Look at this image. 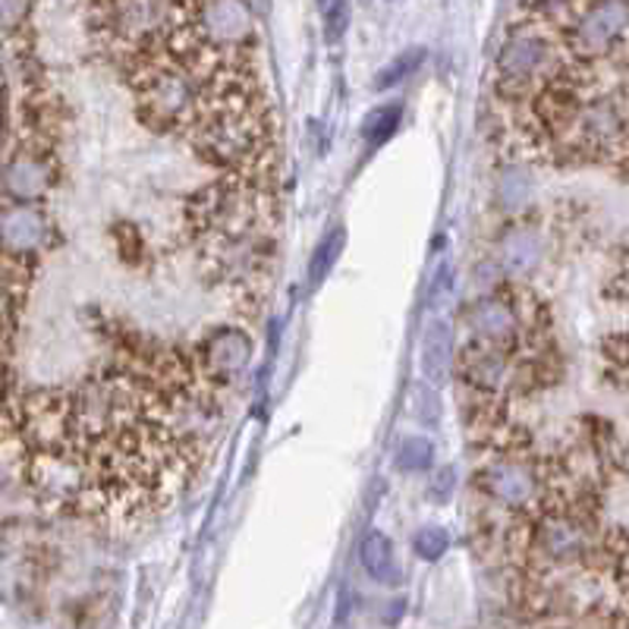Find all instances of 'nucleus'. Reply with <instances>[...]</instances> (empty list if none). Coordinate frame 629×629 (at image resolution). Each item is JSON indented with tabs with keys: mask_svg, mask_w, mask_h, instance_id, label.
<instances>
[{
	"mask_svg": "<svg viewBox=\"0 0 629 629\" xmlns=\"http://www.w3.org/2000/svg\"><path fill=\"white\" fill-rule=\"evenodd\" d=\"M220 391L193 353L123 347L76 381L35 388L17 406L25 478L58 511L133 529L196 478Z\"/></svg>",
	"mask_w": 629,
	"mask_h": 629,
	"instance_id": "obj_1",
	"label": "nucleus"
},
{
	"mask_svg": "<svg viewBox=\"0 0 629 629\" xmlns=\"http://www.w3.org/2000/svg\"><path fill=\"white\" fill-rule=\"evenodd\" d=\"M138 117L220 174H277L271 104L246 3H174L155 39L120 63Z\"/></svg>",
	"mask_w": 629,
	"mask_h": 629,
	"instance_id": "obj_2",
	"label": "nucleus"
},
{
	"mask_svg": "<svg viewBox=\"0 0 629 629\" xmlns=\"http://www.w3.org/2000/svg\"><path fill=\"white\" fill-rule=\"evenodd\" d=\"M183 220L212 287L243 314L261 312L280 252L277 174H220L186 198Z\"/></svg>",
	"mask_w": 629,
	"mask_h": 629,
	"instance_id": "obj_3",
	"label": "nucleus"
},
{
	"mask_svg": "<svg viewBox=\"0 0 629 629\" xmlns=\"http://www.w3.org/2000/svg\"><path fill=\"white\" fill-rule=\"evenodd\" d=\"M453 365L472 403L511 406L560 378L548 302L529 283L504 280L460 312Z\"/></svg>",
	"mask_w": 629,
	"mask_h": 629,
	"instance_id": "obj_4",
	"label": "nucleus"
},
{
	"mask_svg": "<svg viewBox=\"0 0 629 629\" xmlns=\"http://www.w3.org/2000/svg\"><path fill=\"white\" fill-rule=\"evenodd\" d=\"M629 7L610 3H564V39L586 63H627Z\"/></svg>",
	"mask_w": 629,
	"mask_h": 629,
	"instance_id": "obj_5",
	"label": "nucleus"
},
{
	"mask_svg": "<svg viewBox=\"0 0 629 629\" xmlns=\"http://www.w3.org/2000/svg\"><path fill=\"white\" fill-rule=\"evenodd\" d=\"M58 186V155L51 136L32 133L20 142L0 171V189L13 205H35Z\"/></svg>",
	"mask_w": 629,
	"mask_h": 629,
	"instance_id": "obj_6",
	"label": "nucleus"
},
{
	"mask_svg": "<svg viewBox=\"0 0 629 629\" xmlns=\"http://www.w3.org/2000/svg\"><path fill=\"white\" fill-rule=\"evenodd\" d=\"M557 252V239L550 230V220L538 215H526L511 220L497 243H494V261L511 280L526 283V277L538 275Z\"/></svg>",
	"mask_w": 629,
	"mask_h": 629,
	"instance_id": "obj_7",
	"label": "nucleus"
},
{
	"mask_svg": "<svg viewBox=\"0 0 629 629\" xmlns=\"http://www.w3.org/2000/svg\"><path fill=\"white\" fill-rule=\"evenodd\" d=\"M198 372L208 384H215L217 391H224L236 374L246 372L249 359H252V337L239 324H224L215 328L212 334L193 350Z\"/></svg>",
	"mask_w": 629,
	"mask_h": 629,
	"instance_id": "obj_8",
	"label": "nucleus"
},
{
	"mask_svg": "<svg viewBox=\"0 0 629 629\" xmlns=\"http://www.w3.org/2000/svg\"><path fill=\"white\" fill-rule=\"evenodd\" d=\"M54 239V224L39 205H7L0 212V258L25 265L39 258Z\"/></svg>",
	"mask_w": 629,
	"mask_h": 629,
	"instance_id": "obj_9",
	"label": "nucleus"
},
{
	"mask_svg": "<svg viewBox=\"0 0 629 629\" xmlns=\"http://www.w3.org/2000/svg\"><path fill=\"white\" fill-rule=\"evenodd\" d=\"M453 353H456V331L447 318H434L422 337V374L425 381L441 384L453 372Z\"/></svg>",
	"mask_w": 629,
	"mask_h": 629,
	"instance_id": "obj_10",
	"label": "nucleus"
},
{
	"mask_svg": "<svg viewBox=\"0 0 629 629\" xmlns=\"http://www.w3.org/2000/svg\"><path fill=\"white\" fill-rule=\"evenodd\" d=\"M25 287H29V268L0 258V343L13 334V328H17Z\"/></svg>",
	"mask_w": 629,
	"mask_h": 629,
	"instance_id": "obj_11",
	"label": "nucleus"
},
{
	"mask_svg": "<svg viewBox=\"0 0 629 629\" xmlns=\"http://www.w3.org/2000/svg\"><path fill=\"white\" fill-rule=\"evenodd\" d=\"M359 557H362V567L365 573L378 579L381 586H400L403 582V573L396 567V557H393L391 538L384 532H369L362 538V548H359Z\"/></svg>",
	"mask_w": 629,
	"mask_h": 629,
	"instance_id": "obj_12",
	"label": "nucleus"
},
{
	"mask_svg": "<svg viewBox=\"0 0 629 629\" xmlns=\"http://www.w3.org/2000/svg\"><path fill=\"white\" fill-rule=\"evenodd\" d=\"M343 246H347V230H343V227H337L334 234H328L321 243H318V249H314V256H312V268H309V275H312V287H318L324 277L334 271L337 258L343 256Z\"/></svg>",
	"mask_w": 629,
	"mask_h": 629,
	"instance_id": "obj_13",
	"label": "nucleus"
},
{
	"mask_svg": "<svg viewBox=\"0 0 629 629\" xmlns=\"http://www.w3.org/2000/svg\"><path fill=\"white\" fill-rule=\"evenodd\" d=\"M400 117H403V111H400V104H381V107H374L369 117L362 120V138L378 148L381 142H388L393 136V130L400 126Z\"/></svg>",
	"mask_w": 629,
	"mask_h": 629,
	"instance_id": "obj_14",
	"label": "nucleus"
},
{
	"mask_svg": "<svg viewBox=\"0 0 629 629\" xmlns=\"http://www.w3.org/2000/svg\"><path fill=\"white\" fill-rule=\"evenodd\" d=\"M434 460V444L429 437H406L400 444V453H396V466L403 472H425L432 470Z\"/></svg>",
	"mask_w": 629,
	"mask_h": 629,
	"instance_id": "obj_15",
	"label": "nucleus"
},
{
	"mask_svg": "<svg viewBox=\"0 0 629 629\" xmlns=\"http://www.w3.org/2000/svg\"><path fill=\"white\" fill-rule=\"evenodd\" d=\"M601 355H605V372L613 378V384L623 391L627 388V334L617 331L601 343Z\"/></svg>",
	"mask_w": 629,
	"mask_h": 629,
	"instance_id": "obj_16",
	"label": "nucleus"
},
{
	"mask_svg": "<svg viewBox=\"0 0 629 629\" xmlns=\"http://www.w3.org/2000/svg\"><path fill=\"white\" fill-rule=\"evenodd\" d=\"M422 60H425V51H422V48H410L406 54L393 58L391 63L378 73L374 85H378V89H393V85H400L410 73H415V66H419Z\"/></svg>",
	"mask_w": 629,
	"mask_h": 629,
	"instance_id": "obj_17",
	"label": "nucleus"
},
{
	"mask_svg": "<svg viewBox=\"0 0 629 629\" xmlns=\"http://www.w3.org/2000/svg\"><path fill=\"white\" fill-rule=\"evenodd\" d=\"M413 548L422 560H441L444 550L451 548V535H447V529H441V526H425V529L415 532Z\"/></svg>",
	"mask_w": 629,
	"mask_h": 629,
	"instance_id": "obj_18",
	"label": "nucleus"
},
{
	"mask_svg": "<svg viewBox=\"0 0 629 629\" xmlns=\"http://www.w3.org/2000/svg\"><path fill=\"white\" fill-rule=\"evenodd\" d=\"M453 492H456V475H453L451 466H444V470L437 472L432 478V488H429V494H432L437 504H444V501H451Z\"/></svg>",
	"mask_w": 629,
	"mask_h": 629,
	"instance_id": "obj_19",
	"label": "nucleus"
},
{
	"mask_svg": "<svg viewBox=\"0 0 629 629\" xmlns=\"http://www.w3.org/2000/svg\"><path fill=\"white\" fill-rule=\"evenodd\" d=\"M350 25V7L347 3H331L328 7V39L337 41Z\"/></svg>",
	"mask_w": 629,
	"mask_h": 629,
	"instance_id": "obj_20",
	"label": "nucleus"
}]
</instances>
